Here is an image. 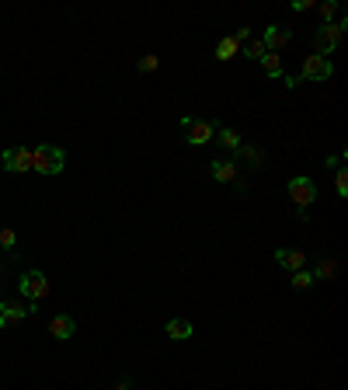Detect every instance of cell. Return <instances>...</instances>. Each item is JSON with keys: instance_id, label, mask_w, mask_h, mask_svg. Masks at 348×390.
Wrapping results in <instances>:
<instances>
[{"instance_id": "obj_4", "label": "cell", "mask_w": 348, "mask_h": 390, "mask_svg": "<svg viewBox=\"0 0 348 390\" xmlns=\"http://www.w3.org/2000/svg\"><path fill=\"white\" fill-rule=\"evenodd\" d=\"M22 296H25L28 303L46 300V296H49V275H46V272H39V268L25 272V275H22Z\"/></svg>"}, {"instance_id": "obj_3", "label": "cell", "mask_w": 348, "mask_h": 390, "mask_svg": "<svg viewBox=\"0 0 348 390\" xmlns=\"http://www.w3.org/2000/svg\"><path fill=\"white\" fill-rule=\"evenodd\" d=\"M285 192H289V199H292V206H296V209H310V206L317 202V181H313V178L296 174V178H289Z\"/></svg>"}, {"instance_id": "obj_21", "label": "cell", "mask_w": 348, "mask_h": 390, "mask_svg": "<svg viewBox=\"0 0 348 390\" xmlns=\"http://www.w3.org/2000/svg\"><path fill=\"white\" fill-rule=\"evenodd\" d=\"M289 286H292V289H310V286H313V275H310L306 268H299V272H292Z\"/></svg>"}, {"instance_id": "obj_16", "label": "cell", "mask_w": 348, "mask_h": 390, "mask_svg": "<svg viewBox=\"0 0 348 390\" xmlns=\"http://www.w3.org/2000/svg\"><path fill=\"white\" fill-rule=\"evenodd\" d=\"M313 282H331L334 275H338V261H331V258H320L317 265H313Z\"/></svg>"}, {"instance_id": "obj_11", "label": "cell", "mask_w": 348, "mask_h": 390, "mask_svg": "<svg viewBox=\"0 0 348 390\" xmlns=\"http://www.w3.org/2000/svg\"><path fill=\"white\" fill-rule=\"evenodd\" d=\"M275 261H279L282 268H289V272H299V268H306V251H296V247H279V251H275Z\"/></svg>"}, {"instance_id": "obj_25", "label": "cell", "mask_w": 348, "mask_h": 390, "mask_svg": "<svg viewBox=\"0 0 348 390\" xmlns=\"http://www.w3.org/2000/svg\"><path fill=\"white\" fill-rule=\"evenodd\" d=\"M233 39H237V42L244 46V42L251 39V29H247V25H244V29H237V32H233Z\"/></svg>"}, {"instance_id": "obj_15", "label": "cell", "mask_w": 348, "mask_h": 390, "mask_svg": "<svg viewBox=\"0 0 348 390\" xmlns=\"http://www.w3.org/2000/svg\"><path fill=\"white\" fill-rule=\"evenodd\" d=\"M233 56H240V42H237L233 35H223V39L216 42V60H219V63H230Z\"/></svg>"}, {"instance_id": "obj_23", "label": "cell", "mask_w": 348, "mask_h": 390, "mask_svg": "<svg viewBox=\"0 0 348 390\" xmlns=\"http://www.w3.org/2000/svg\"><path fill=\"white\" fill-rule=\"evenodd\" d=\"M157 67H160V56H143V60H140V70H143V74H154Z\"/></svg>"}, {"instance_id": "obj_5", "label": "cell", "mask_w": 348, "mask_h": 390, "mask_svg": "<svg viewBox=\"0 0 348 390\" xmlns=\"http://www.w3.org/2000/svg\"><path fill=\"white\" fill-rule=\"evenodd\" d=\"M296 77H299V84H303V81H331V77H334V63L310 53V56L303 60V67H299Z\"/></svg>"}, {"instance_id": "obj_9", "label": "cell", "mask_w": 348, "mask_h": 390, "mask_svg": "<svg viewBox=\"0 0 348 390\" xmlns=\"http://www.w3.org/2000/svg\"><path fill=\"white\" fill-rule=\"evenodd\" d=\"M261 42H265L268 53H279V49H285V46L292 42V32H289L285 25H268L265 35H261Z\"/></svg>"}, {"instance_id": "obj_22", "label": "cell", "mask_w": 348, "mask_h": 390, "mask_svg": "<svg viewBox=\"0 0 348 390\" xmlns=\"http://www.w3.org/2000/svg\"><path fill=\"white\" fill-rule=\"evenodd\" d=\"M334 188H338V199H348V171H345V168H338V174H334Z\"/></svg>"}, {"instance_id": "obj_17", "label": "cell", "mask_w": 348, "mask_h": 390, "mask_svg": "<svg viewBox=\"0 0 348 390\" xmlns=\"http://www.w3.org/2000/svg\"><path fill=\"white\" fill-rule=\"evenodd\" d=\"M258 63H261V70H265L272 81H275V77H282V56H279V53H265Z\"/></svg>"}, {"instance_id": "obj_24", "label": "cell", "mask_w": 348, "mask_h": 390, "mask_svg": "<svg viewBox=\"0 0 348 390\" xmlns=\"http://www.w3.org/2000/svg\"><path fill=\"white\" fill-rule=\"evenodd\" d=\"M289 8H292V11L299 15V11H310V8H317V4H313V0H292Z\"/></svg>"}, {"instance_id": "obj_12", "label": "cell", "mask_w": 348, "mask_h": 390, "mask_svg": "<svg viewBox=\"0 0 348 390\" xmlns=\"http://www.w3.org/2000/svg\"><path fill=\"white\" fill-rule=\"evenodd\" d=\"M164 334H167L171 341H188V338L195 334V327H192V320H188V317H171V320H167V327H164Z\"/></svg>"}, {"instance_id": "obj_14", "label": "cell", "mask_w": 348, "mask_h": 390, "mask_svg": "<svg viewBox=\"0 0 348 390\" xmlns=\"http://www.w3.org/2000/svg\"><path fill=\"white\" fill-rule=\"evenodd\" d=\"M209 174H213V181L233 185V181H237V164H233V161H213V164H209Z\"/></svg>"}, {"instance_id": "obj_1", "label": "cell", "mask_w": 348, "mask_h": 390, "mask_svg": "<svg viewBox=\"0 0 348 390\" xmlns=\"http://www.w3.org/2000/svg\"><path fill=\"white\" fill-rule=\"evenodd\" d=\"M63 168H67V154L60 147H53V143L32 147V171H39L46 178H56V174H63Z\"/></svg>"}, {"instance_id": "obj_2", "label": "cell", "mask_w": 348, "mask_h": 390, "mask_svg": "<svg viewBox=\"0 0 348 390\" xmlns=\"http://www.w3.org/2000/svg\"><path fill=\"white\" fill-rule=\"evenodd\" d=\"M345 18H338V22H331V25H320L317 29V35H313V56H331L338 46H341V39H345Z\"/></svg>"}, {"instance_id": "obj_18", "label": "cell", "mask_w": 348, "mask_h": 390, "mask_svg": "<svg viewBox=\"0 0 348 390\" xmlns=\"http://www.w3.org/2000/svg\"><path fill=\"white\" fill-rule=\"evenodd\" d=\"M317 11H320L324 25H331L334 18H341V15H338V11H341V8H338V0H324V4H317Z\"/></svg>"}, {"instance_id": "obj_19", "label": "cell", "mask_w": 348, "mask_h": 390, "mask_svg": "<svg viewBox=\"0 0 348 390\" xmlns=\"http://www.w3.org/2000/svg\"><path fill=\"white\" fill-rule=\"evenodd\" d=\"M265 53H268V49H265L261 39H247V42H244V56H247V60H261Z\"/></svg>"}, {"instance_id": "obj_6", "label": "cell", "mask_w": 348, "mask_h": 390, "mask_svg": "<svg viewBox=\"0 0 348 390\" xmlns=\"http://www.w3.org/2000/svg\"><path fill=\"white\" fill-rule=\"evenodd\" d=\"M181 129H185V140L192 147H206L213 140V133H216V126L209 119H188V115L181 119Z\"/></svg>"}, {"instance_id": "obj_10", "label": "cell", "mask_w": 348, "mask_h": 390, "mask_svg": "<svg viewBox=\"0 0 348 390\" xmlns=\"http://www.w3.org/2000/svg\"><path fill=\"white\" fill-rule=\"evenodd\" d=\"M49 334H53L56 341H70V338L77 334V320H74L70 314H56V317L49 320Z\"/></svg>"}, {"instance_id": "obj_13", "label": "cell", "mask_w": 348, "mask_h": 390, "mask_svg": "<svg viewBox=\"0 0 348 390\" xmlns=\"http://www.w3.org/2000/svg\"><path fill=\"white\" fill-rule=\"evenodd\" d=\"M216 143L223 147V150H230V154H237L240 147H244V140H240V133L237 129H230V126H216Z\"/></svg>"}, {"instance_id": "obj_8", "label": "cell", "mask_w": 348, "mask_h": 390, "mask_svg": "<svg viewBox=\"0 0 348 390\" xmlns=\"http://www.w3.org/2000/svg\"><path fill=\"white\" fill-rule=\"evenodd\" d=\"M28 314H35V310L32 307H22V303H11V300H0V327H15Z\"/></svg>"}, {"instance_id": "obj_20", "label": "cell", "mask_w": 348, "mask_h": 390, "mask_svg": "<svg viewBox=\"0 0 348 390\" xmlns=\"http://www.w3.org/2000/svg\"><path fill=\"white\" fill-rule=\"evenodd\" d=\"M18 247V234L11 227H0V251H15Z\"/></svg>"}, {"instance_id": "obj_7", "label": "cell", "mask_w": 348, "mask_h": 390, "mask_svg": "<svg viewBox=\"0 0 348 390\" xmlns=\"http://www.w3.org/2000/svg\"><path fill=\"white\" fill-rule=\"evenodd\" d=\"M0 164H4V171H11V174L32 171V147H8L4 154H0Z\"/></svg>"}]
</instances>
